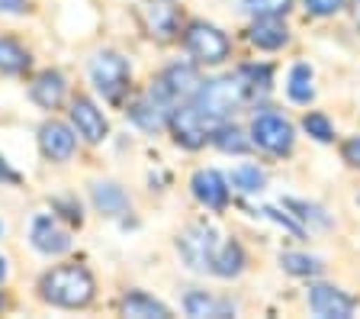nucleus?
Returning a JSON list of instances; mask_svg holds the SVG:
<instances>
[{"instance_id":"473e14b6","label":"nucleus","mask_w":360,"mask_h":319,"mask_svg":"<svg viewBox=\"0 0 360 319\" xmlns=\"http://www.w3.org/2000/svg\"><path fill=\"white\" fill-rule=\"evenodd\" d=\"M0 181H16V171L4 158H0Z\"/></svg>"},{"instance_id":"f8f14e48","label":"nucleus","mask_w":360,"mask_h":319,"mask_svg":"<svg viewBox=\"0 0 360 319\" xmlns=\"http://www.w3.org/2000/svg\"><path fill=\"white\" fill-rule=\"evenodd\" d=\"M190 187H193V197L200 200V204H206L210 210H222V206L229 204V184H225V177L219 175V171H212V168L196 171Z\"/></svg>"},{"instance_id":"39448f33","label":"nucleus","mask_w":360,"mask_h":319,"mask_svg":"<svg viewBox=\"0 0 360 319\" xmlns=\"http://www.w3.org/2000/svg\"><path fill=\"white\" fill-rule=\"evenodd\" d=\"M177 251L193 271H212V261H216V232L210 226H190L177 239Z\"/></svg>"},{"instance_id":"5701e85b","label":"nucleus","mask_w":360,"mask_h":319,"mask_svg":"<svg viewBox=\"0 0 360 319\" xmlns=\"http://www.w3.org/2000/svg\"><path fill=\"white\" fill-rule=\"evenodd\" d=\"M290 97L296 100V104H309L312 100V71H309V65H296V68L290 71Z\"/></svg>"},{"instance_id":"2eb2a0df","label":"nucleus","mask_w":360,"mask_h":319,"mask_svg":"<svg viewBox=\"0 0 360 319\" xmlns=\"http://www.w3.org/2000/svg\"><path fill=\"white\" fill-rule=\"evenodd\" d=\"M129 120H132L135 126H142L145 132H155L171 120V110H167L165 100H158L155 94H148L145 100H139V104L129 106Z\"/></svg>"},{"instance_id":"f704fd0d","label":"nucleus","mask_w":360,"mask_h":319,"mask_svg":"<svg viewBox=\"0 0 360 319\" xmlns=\"http://www.w3.org/2000/svg\"><path fill=\"white\" fill-rule=\"evenodd\" d=\"M0 236H4V223H0Z\"/></svg>"},{"instance_id":"2f4dec72","label":"nucleus","mask_w":360,"mask_h":319,"mask_svg":"<svg viewBox=\"0 0 360 319\" xmlns=\"http://www.w3.org/2000/svg\"><path fill=\"white\" fill-rule=\"evenodd\" d=\"M0 10H4V13H26V10H30V0H0Z\"/></svg>"},{"instance_id":"f257e3e1","label":"nucleus","mask_w":360,"mask_h":319,"mask_svg":"<svg viewBox=\"0 0 360 319\" xmlns=\"http://www.w3.org/2000/svg\"><path fill=\"white\" fill-rule=\"evenodd\" d=\"M97 294V284H94V274L81 265H61L52 268L39 281V296L45 304L61 306V310H84V306L94 300Z\"/></svg>"},{"instance_id":"aec40b11","label":"nucleus","mask_w":360,"mask_h":319,"mask_svg":"<svg viewBox=\"0 0 360 319\" xmlns=\"http://www.w3.org/2000/svg\"><path fill=\"white\" fill-rule=\"evenodd\" d=\"M30 68V52L16 39H0V71L4 75H22Z\"/></svg>"},{"instance_id":"7ed1b4c3","label":"nucleus","mask_w":360,"mask_h":319,"mask_svg":"<svg viewBox=\"0 0 360 319\" xmlns=\"http://www.w3.org/2000/svg\"><path fill=\"white\" fill-rule=\"evenodd\" d=\"M90 77L103 97L120 100L129 91V61L120 52H100L90 61Z\"/></svg>"},{"instance_id":"4468645a","label":"nucleus","mask_w":360,"mask_h":319,"mask_svg":"<svg viewBox=\"0 0 360 319\" xmlns=\"http://www.w3.org/2000/svg\"><path fill=\"white\" fill-rule=\"evenodd\" d=\"M139 20L155 39H171L177 32V13L167 4H142L139 7Z\"/></svg>"},{"instance_id":"20e7f679","label":"nucleus","mask_w":360,"mask_h":319,"mask_svg":"<svg viewBox=\"0 0 360 319\" xmlns=\"http://www.w3.org/2000/svg\"><path fill=\"white\" fill-rule=\"evenodd\" d=\"M184 42H187L190 55L200 58V61H206V65H219V61H225L229 58V52H232L229 39H225L222 32H219L216 26H210V23H190Z\"/></svg>"},{"instance_id":"0eeeda50","label":"nucleus","mask_w":360,"mask_h":319,"mask_svg":"<svg viewBox=\"0 0 360 319\" xmlns=\"http://www.w3.org/2000/svg\"><path fill=\"white\" fill-rule=\"evenodd\" d=\"M251 136H255V142L261 145V149H267V152H274V155H286L292 149V126L274 113L257 116V120L251 123Z\"/></svg>"},{"instance_id":"7c9ffc66","label":"nucleus","mask_w":360,"mask_h":319,"mask_svg":"<svg viewBox=\"0 0 360 319\" xmlns=\"http://www.w3.org/2000/svg\"><path fill=\"white\" fill-rule=\"evenodd\" d=\"M345 161L347 165H354V168H360V136H354V139H347L345 142Z\"/></svg>"},{"instance_id":"9d476101","label":"nucleus","mask_w":360,"mask_h":319,"mask_svg":"<svg viewBox=\"0 0 360 319\" xmlns=\"http://www.w3.org/2000/svg\"><path fill=\"white\" fill-rule=\"evenodd\" d=\"M75 145H77V139L65 123L52 120L39 130V149H42V155L49 161H68L71 155H75Z\"/></svg>"},{"instance_id":"6e6552de","label":"nucleus","mask_w":360,"mask_h":319,"mask_svg":"<svg viewBox=\"0 0 360 319\" xmlns=\"http://www.w3.org/2000/svg\"><path fill=\"white\" fill-rule=\"evenodd\" d=\"M167 126H171V132H174V142L184 145V149H202L206 139H210L206 120L196 113V106H180V110H174Z\"/></svg>"},{"instance_id":"1a4fd4ad","label":"nucleus","mask_w":360,"mask_h":319,"mask_svg":"<svg viewBox=\"0 0 360 319\" xmlns=\"http://www.w3.org/2000/svg\"><path fill=\"white\" fill-rule=\"evenodd\" d=\"M71 123H75V130H77V136L84 139V142H90V145H97V142H103L106 139V116L97 110V104L94 100H87V97H77L75 104H71Z\"/></svg>"},{"instance_id":"cd10ccee","label":"nucleus","mask_w":360,"mask_h":319,"mask_svg":"<svg viewBox=\"0 0 360 319\" xmlns=\"http://www.w3.org/2000/svg\"><path fill=\"white\" fill-rule=\"evenodd\" d=\"M241 4L257 16H280L292 7V0H241Z\"/></svg>"},{"instance_id":"b1692460","label":"nucleus","mask_w":360,"mask_h":319,"mask_svg":"<svg viewBox=\"0 0 360 319\" xmlns=\"http://www.w3.org/2000/svg\"><path fill=\"white\" fill-rule=\"evenodd\" d=\"M280 265H283V271L300 274V277H312V274L322 271V261H319V258L296 255V251H286V255H280Z\"/></svg>"},{"instance_id":"a211bd4d","label":"nucleus","mask_w":360,"mask_h":319,"mask_svg":"<svg viewBox=\"0 0 360 319\" xmlns=\"http://www.w3.org/2000/svg\"><path fill=\"white\" fill-rule=\"evenodd\" d=\"M122 316H132V319H165L167 316V306L158 304L155 296L142 294V290H132L129 296H122Z\"/></svg>"},{"instance_id":"423d86ee","label":"nucleus","mask_w":360,"mask_h":319,"mask_svg":"<svg viewBox=\"0 0 360 319\" xmlns=\"http://www.w3.org/2000/svg\"><path fill=\"white\" fill-rule=\"evenodd\" d=\"M200 87H202V81H200V75H196L190 65H174V68H167L165 75L155 81L151 94L171 106V104H177V100L196 97V91H200Z\"/></svg>"},{"instance_id":"4be33fe9","label":"nucleus","mask_w":360,"mask_h":319,"mask_svg":"<svg viewBox=\"0 0 360 319\" xmlns=\"http://www.w3.org/2000/svg\"><path fill=\"white\" fill-rule=\"evenodd\" d=\"M184 306H187L190 316H229V313H232L229 304H219V300H212V296H206V294H190Z\"/></svg>"},{"instance_id":"f3484780","label":"nucleus","mask_w":360,"mask_h":319,"mask_svg":"<svg viewBox=\"0 0 360 319\" xmlns=\"http://www.w3.org/2000/svg\"><path fill=\"white\" fill-rule=\"evenodd\" d=\"M32 100L45 110H58L61 100H65V77L58 71H42L32 84Z\"/></svg>"},{"instance_id":"ddd939ff","label":"nucleus","mask_w":360,"mask_h":319,"mask_svg":"<svg viewBox=\"0 0 360 319\" xmlns=\"http://www.w3.org/2000/svg\"><path fill=\"white\" fill-rule=\"evenodd\" d=\"M32 245L42 255H65L71 249V236L52 220V216H36L32 223Z\"/></svg>"},{"instance_id":"dca6fc26","label":"nucleus","mask_w":360,"mask_h":319,"mask_svg":"<svg viewBox=\"0 0 360 319\" xmlns=\"http://www.w3.org/2000/svg\"><path fill=\"white\" fill-rule=\"evenodd\" d=\"M248 39H251L257 49L274 52V49H280L286 39H290V32H286V26L280 23V16H257V23L251 26Z\"/></svg>"},{"instance_id":"9b49d317","label":"nucleus","mask_w":360,"mask_h":319,"mask_svg":"<svg viewBox=\"0 0 360 319\" xmlns=\"http://www.w3.org/2000/svg\"><path fill=\"white\" fill-rule=\"evenodd\" d=\"M309 306H312L315 316H325V319H347L354 313L351 296L341 294V290H335V287H325V284L312 287V294H309Z\"/></svg>"},{"instance_id":"412c9836","label":"nucleus","mask_w":360,"mask_h":319,"mask_svg":"<svg viewBox=\"0 0 360 319\" xmlns=\"http://www.w3.org/2000/svg\"><path fill=\"white\" fill-rule=\"evenodd\" d=\"M245 268V251L238 242H229L222 251H216V261H212V271L219 277H235V274Z\"/></svg>"},{"instance_id":"6ab92c4d","label":"nucleus","mask_w":360,"mask_h":319,"mask_svg":"<svg viewBox=\"0 0 360 319\" xmlns=\"http://www.w3.org/2000/svg\"><path fill=\"white\" fill-rule=\"evenodd\" d=\"M94 206L106 216H120L129 210V197L116 184H94Z\"/></svg>"},{"instance_id":"f03ea898","label":"nucleus","mask_w":360,"mask_h":319,"mask_svg":"<svg viewBox=\"0 0 360 319\" xmlns=\"http://www.w3.org/2000/svg\"><path fill=\"white\" fill-rule=\"evenodd\" d=\"M251 94V87H248L245 75H229V77H216V81H206L196 91L193 97V106L196 113L202 116L206 123H216V120H225V116L232 113V110H238L241 104H245V97Z\"/></svg>"},{"instance_id":"bb28decb","label":"nucleus","mask_w":360,"mask_h":319,"mask_svg":"<svg viewBox=\"0 0 360 319\" xmlns=\"http://www.w3.org/2000/svg\"><path fill=\"white\" fill-rule=\"evenodd\" d=\"M302 130L312 139H319V142H331V139H335V130H331L328 116H322V113H309L306 120H302Z\"/></svg>"},{"instance_id":"c756f323","label":"nucleus","mask_w":360,"mask_h":319,"mask_svg":"<svg viewBox=\"0 0 360 319\" xmlns=\"http://www.w3.org/2000/svg\"><path fill=\"white\" fill-rule=\"evenodd\" d=\"M345 7V0H306V10L315 16H331Z\"/></svg>"},{"instance_id":"393cba45","label":"nucleus","mask_w":360,"mask_h":319,"mask_svg":"<svg viewBox=\"0 0 360 319\" xmlns=\"http://www.w3.org/2000/svg\"><path fill=\"white\" fill-rule=\"evenodd\" d=\"M212 142L222 149V152H248V139L241 136V130H235V126H222V130H216V136H212Z\"/></svg>"},{"instance_id":"c85d7f7f","label":"nucleus","mask_w":360,"mask_h":319,"mask_svg":"<svg viewBox=\"0 0 360 319\" xmlns=\"http://www.w3.org/2000/svg\"><path fill=\"white\" fill-rule=\"evenodd\" d=\"M286 206H290V210H300L296 216H302V220H315V223H322V226H328V216H322V210H319V206L300 204V200H286Z\"/></svg>"},{"instance_id":"72a5a7b5","label":"nucleus","mask_w":360,"mask_h":319,"mask_svg":"<svg viewBox=\"0 0 360 319\" xmlns=\"http://www.w3.org/2000/svg\"><path fill=\"white\" fill-rule=\"evenodd\" d=\"M4 277H7V258L0 255V284H4Z\"/></svg>"},{"instance_id":"a878e982","label":"nucleus","mask_w":360,"mask_h":319,"mask_svg":"<svg viewBox=\"0 0 360 319\" xmlns=\"http://www.w3.org/2000/svg\"><path fill=\"white\" fill-rule=\"evenodd\" d=\"M232 184L238 190H245V194H255V190L264 187V171H257L255 165H241L232 171Z\"/></svg>"}]
</instances>
